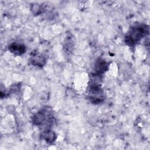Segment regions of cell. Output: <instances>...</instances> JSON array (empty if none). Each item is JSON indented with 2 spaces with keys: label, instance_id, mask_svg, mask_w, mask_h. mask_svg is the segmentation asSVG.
Instances as JSON below:
<instances>
[{
  "label": "cell",
  "instance_id": "1",
  "mask_svg": "<svg viewBox=\"0 0 150 150\" xmlns=\"http://www.w3.org/2000/svg\"><path fill=\"white\" fill-rule=\"evenodd\" d=\"M101 75L94 73L90 75L87 88V99L93 104L102 103L105 100V94L101 86Z\"/></svg>",
  "mask_w": 150,
  "mask_h": 150
},
{
  "label": "cell",
  "instance_id": "2",
  "mask_svg": "<svg viewBox=\"0 0 150 150\" xmlns=\"http://www.w3.org/2000/svg\"><path fill=\"white\" fill-rule=\"evenodd\" d=\"M32 123L42 131L51 129L56 122L54 112L52 108L45 107L36 112L32 117Z\"/></svg>",
  "mask_w": 150,
  "mask_h": 150
},
{
  "label": "cell",
  "instance_id": "3",
  "mask_svg": "<svg viewBox=\"0 0 150 150\" xmlns=\"http://www.w3.org/2000/svg\"><path fill=\"white\" fill-rule=\"evenodd\" d=\"M149 33L148 25L145 23H137L129 28L125 36L124 41L128 46L134 47L143 38L148 36Z\"/></svg>",
  "mask_w": 150,
  "mask_h": 150
},
{
  "label": "cell",
  "instance_id": "4",
  "mask_svg": "<svg viewBox=\"0 0 150 150\" xmlns=\"http://www.w3.org/2000/svg\"><path fill=\"white\" fill-rule=\"evenodd\" d=\"M47 62L46 56L38 50L32 51L29 57V63L33 66L42 67Z\"/></svg>",
  "mask_w": 150,
  "mask_h": 150
},
{
  "label": "cell",
  "instance_id": "5",
  "mask_svg": "<svg viewBox=\"0 0 150 150\" xmlns=\"http://www.w3.org/2000/svg\"><path fill=\"white\" fill-rule=\"evenodd\" d=\"M9 51L15 56H20L24 54L26 51L25 45L20 42L14 41L8 45Z\"/></svg>",
  "mask_w": 150,
  "mask_h": 150
},
{
  "label": "cell",
  "instance_id": "6",
  "mask_svg": "<svg viewBox=\"0 0 150 150\" xmlns=\"http://www.w3.org/2000/svg\"><path fill=\"white\" fill-rule=\"evenodd\" d=\"M108 66L109 64L105 60L99 57L96 60L94 63V73L99 75H102L108 70Z\"/></svg>",
  "mask_w": 150,
  "mask_h": 150
},
{
  "label": "cell",
  "instance_id": "7",
  "mask_svg": "<svg viewBox=\"0 0 150 150\" xmlns=\"http://www.w3.org/2000/svg\"><path fill=\"white\" fill-rule=\"evenodd\" d=\"M75 43L76 40L74 36L71 33H67L63 43L64 51L67 54L71 53L74 49Z\"/></svg>",
  "mask_w": 150,
  "mask_h": 150
},
{
  "label": "cell",
  "instance_id": "8",
  "mask_svg": "<svg viewBox=\"0 0 150 150\" xmlns=\"http://www.w3.org/2000/svg\"><path fill=\"white\" fill-rule=\"evenodd\" d=\"M40 136L43 140L45 141V142L48 144L54 142L57 138L56 133L51 129L41 131Z\"/></svg>",
  "mask_w": 150,
  "mask_h": 150
}]
</instances>
